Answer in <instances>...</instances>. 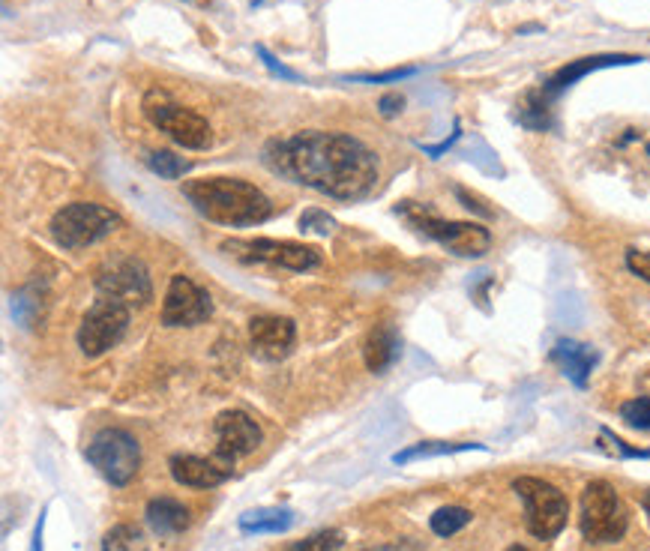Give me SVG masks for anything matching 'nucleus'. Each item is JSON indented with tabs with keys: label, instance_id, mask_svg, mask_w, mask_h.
Returning <instances> with one entry per match:
<instances>
[{
	"label": "nucleus",
	"instance_id": "6",
	"mask_svg": "<svg viewBox=\"0 0 650 551\" xmlns=\"http://www.w3.org/2000/svg\"><path fill=\"white\" fill-rule=\"evenodd\" d=\"M141 108H144L147 120L156 129H162L171 141H177L180 147H186V150L210 147V141H213L210 123L201 114H195V111L183 108L180 102H174L165 90H147Z\"/></svg>",
	"mask_w": 650,
	"mask_h": 551
},
{
	"label": "nucleus",
	"instance_id": "30",
	"mask_svg": "<svg viewBox=\"0 0 650 551\" xmlns=\"http://www.w3.org/2000/svg\"><path fill=\"white\" fill-rule=\"evenodd\" d=\"M627 270L639 279H645L650 285V252H642V249H630L627 252Z\"/></svg>",
	"mask_w": 650,
	"mask_h": 551
},
{
	"label": "nucleus",
	"instance_id": "3",
	"mask_svg": "<svg viewBox=\"0 0 650 551\" xmlns=\"http://www.w3.org/2000/svg\"><path fill=\"white\" fill-rule=\"evenodd\" d=\"M120 216L102 204H90V201H75L66 204L63 210H57L48 222V231L54 237L57 246L63 249H87L93 243H99L102 237H108L114 228H120Z\"/></svg>",
	"mask_w": 650,
	"mask_h": 551
},
{
	"label": "nucleus",
	"instance_id": "26",
	"mask_svg": "<svg viewBox=\"0 0 650 551\" xmlns=\"http://www.w3.org/2000/svg\"><path fill=\"white\" fill-rule=\"evenodd\" d=\"M342 546H345V534L336 531V528H327V531H318V534H312V537L288 546L285 551H336L342 549Z\"/></svg>",
	"mask_w": 650,
	"mask_h": 551
},
{
	"label": "nucleus",
	"instance_id": "25",
	"mask_svg": "<svg viewBox=\"0 0 650 551\" xmlns=\"http://www.w3.org/2000/svg\"><path fill=\"white\" fill-rule=\"evenodd\" d=\"M147 165H150V171L159 174L162 180H177V177H183V174L189 171V162H186L183 156L171 153V150H153V153L147 156Z\"/></svg>",
	"mask_w": 650,
	"mask_h": 551
},
{
	"label": "nucleus",
	"instance_id": "31",
	"mask_svg": "<svg viewBox=\"0 0 650 551\" xmlns=\"http://www.w3.org/2000/svg\"><path fill=\"white\" fill-rule=\"evenodd\" d=\"M417 69L414 66H405V69H390V72H375V75H354V81H363V84H387V81H402L408 75H414Z\"/></svg>",
	"mask_w": 650,
	"mask_h": 551
},
{
	"label": "nucleus",
	"instance_id": "2",
	"mask_svg": "<svg viewBox=\"0 0 650 551\" xmlns=\"http://www.w3.org/2000/svg\"><path fill=\"white\" fill-rule=\"evenodd\" d=\"M186 201L210 222L231 225V228H246V225H261L270 219L273 204L270 198L237 177H201V180H186L183 183Z\"/></svg>",
	"mask_w": 650,
	"mask_h": 551
},
{
	"label": "nucleus",
	"instance_id": "12",
	"mask_svg": "<svg viewBox=\"0 0 650 551\" xmlns=\"http://www.w3.org/2000/svg\"><path fill=\"white\" fill-rule=\"evenodd\" d=\"M210 294L201 291L189 276H174L165 300H162V324L165 327H195L210 318Z\"/></svg>",
	"mask_w": 650,
	"mask_h": 551
},
{
	"label": "nucleus",
	"instance_id": "8",
	"mask_svg": "<svg viewBox=\"0 0 650 551\" xmlns=\"http://www.w3.org/2000/svg\"><path fill=\"white\" fill-rule=\"evenodd\" d=\"M222 252L246 261V264H276L294 273L312 270L321 264V252L315 246L291 243V240H270V237H255V240H225Z\"/></svg>",
	"mask_w": 650,
	"mask_h": 551
},
{
	"label": "nucleus",
	"instance_id": "1",
	"mask_svg": "<svg viewBox=\"0 0 650 551\" xmlns=\"http://www.w3.org/2000/svg\"><path fill=\"white\" fill-rule=\"evenodd\" d=\"M264 165L339 201L366 198L378 183L375 153L354 135L297 132L264 147Z\"/></svg>",
	"mask_w": 650,
	"mask_h": 551
},
{
	"label": "nucleus",
	"instance_id": "23",
	"mask_svg": "<svg viewBox=\"0 0 650 551\" xmlns=\"http://www.w3.org/2000/svg\"><path fill=\"white\" fill-rule=\"evenodd\" d=\"M102 551H147V543L135 525H114L102 540Z\"/></svg>",
	"mask_w": 650,
	"mask_h": 551
},
{
	"label": "nucleus",
	"instance_id": "18",
	"mask_svg": "<svg viewBox=\"0 0 650 551\" xmlns=\"http://www.w3.org/2000/svg\"><path fill=\"white\" fill-rule=\"evenodd\" d=\"M144 519H147V525H150V531H153L156 537H177V534H183V531L189 528V522H192L189 510H186L180 501H174V498H153V501L147 504Z\"/></svg>",
	"mask_w": 650,
	"mask_h": 551
},
{
	"label": "nucleus",
	"instance_id": "17",
	"mask_svg": "<svg viewBox=\"0 0 650 551\" xmlns=\"http://www.w3.org/2000/svg\"><path fill=\"white\" fill-rule=\"evenodd\" d=\"M552 363H558L561 372L576 387H588V378H591L594 366L600 363V354L591 345H582V342H573V339H561L552 348Z\"/></svg>",
	"mask_w": 650,
	"mask_h": 551
},
{
	"label": "nucleus",
	"instance_id": "29",
	"mask_svg": "<svg viewBox=\"0 0 650 551\" xmlns=\"http://www.w3.org/2000/svg\"><path fill=\"white\" fill-rule=\"evenodd\" d=\"M600 438L606 441V444H600L606 453H612V456H618V459H650V450H636V447H630L627 441H621L615 432H609V429H600Z\"/></svg>",
	"mask_w": 650,
	"mask_h": 551
},
{
	"label": "nucleus",
	"instance_id": "38",
	"mask_svg": "<svg viewBox=\"0 0 650 551\" xmlns=\"http://www.w3.org/2000/svg\"><path fill=\"white\" fill-rule=\"evenodd\" d=\"M507 551H531V549H525V546H510Z\"/></svg>",
	"mask_w": 650,
	"mask_h": 551
},
{
	"label": "nucleus",
	"instance_id": "15",
	"mask_svg": "<svg viewBox=\"0 0 650 551\" xmlns=\"http://www.w3.org/2000/svg\"><path fill=\"white\" fill-rule=\"evenodd\" d=\"M168 465H171V477L180 486H189V489H216V486H222L231 477L234 459H228L222 453H216L210 459H204V456H174Z\"/></svg>",
	"mask_w": 650,
	"mask_h": 551
},
{
	"label": "nucleus",
	"instance_id": "33",
	"mask_svg": "<svg viewBox=\"0 0 650 551\" xmlns=\"http://www.w3.org/2000/svg\"><path fill=\"white\" fill-rule=\"evenodd\" d=\"M402 105H405V99H402L399 93H384V96H381V102H378V108H381V114H384V117H393V114H399V111H402Z\"/></svg>",
	"mask_w": 650,
	"mask_h": 551
},
{
	"label": "nucleus",
	"instance_id": "24",
	"mask_svg": "<svg viewBox=\"0 0 650 551\" xmlns=\"http://www.w3.org/2000/svg\"><path fill=\"white\" fill-rule=\"evenodd\" d=\"M432 531L438 534V537H453V534H459L462 528H468L471 525V513L465 510V507H441L435 516H432Z\"/></svg>",
	"mask_w": 650,
	"mask_h": 551
},
{
	"label": "nucleus",
	"instance_id": "34",
	"mask_svg": "<svg viewBox=\"0 0 650 551\" xmlns=\"http://www.w3.org/2000/svg\"><path fill=\"white\" fill-rule=\"evenodd\" d=\"M456 138H459V132H453L447 141H441V144H435V147H429V144H423V153H429V156H441V153H447L453 144H456Z\"/></svg>",
	"mask_w": 650,
	"mask_h": 551
},
{
	"label": "nucleus",
	"instance_id": "36",
	"mask_svg": "<svg viewBox=\"0 0 650 551\" xmlns=\"http://www.w3.org/2000/svg\"><path fill=\"white\" fill-rule=\"evenodd\" d=\"M42 525H45V513L39 516V525H36V531H33V549L30 551H42Z\"/></svg>",
	"mask_w": 650,
	"mask_h": 551
},
{
	"label": "nucleus",
	"instance_id": "35",
	"mask_svg": "<svg viewBox=\"0 0 650 551\" xmlns=\"http://www.w3.org/2000/svg\"><path fill=\"white\" fill-rule=\"evenodd\" d=\"M456 195H459V198L465 201V207H468V210H477V213H483V216H489V210H486L483 204H477V198H471V195H468L465 189H459Z\"/></svg>",
	"mask_w": 650,
	"mask_h": 551
},
{
	"label": "nucleus",
	"instance_id": "21",
	"mask_svg": "<svg viewBox=\"0 0 650 551\" xmlns=\"http://www.w3.org/2000/svg\"><path fill=\"white\" fill-rule=\"evenodd\" d=\"M552 105H555V99H549V96L543 93V87H537V90H528V93H525V99L519 102L516 117H519V123H522L525 129L546 132V129L552 126Z\"/></svg>",
	"mask_w": 650,
	"mask_h": 551
},
{
	"label": "nucleus",
	"instance_id": "10",
	"mask_svg": "<svg viewBox=\"0 0 650 551\" xmlns=\"http://www.w3.org/2000/svg\"><path fill=\"white\" fill-rule=\"evenodd\" d=\"M126 327H129V306L123 300L99 294V300L93 303V309L84 315L78 327V348L87 357H99L126 336Z\"/></svg>",
	"mask_w": 650,
	"mask_h": 551
},
{
	"label": "nucleus",
	"instance_id": "22",
	"mask_svg": "<svg viewBox=\"0 0 650 551\" xmlns=\"http://www.w3.org/2000/svg\"><path fill=\"white\" fill-rule=\"evenodd\" d=\"M465 450H486L483 444H447V441H423L417 447H408L393 456L396 465H408L414 459H435V456H450V453H465Z\"/></svg>",
	"mask_w": 650,
	"mask_h": 551
},
{
	"label": "nucleus",
	"instance_id": "11",
	"mask_svg": "<svg viewBox=\"0 0 650 551\" xmlns=\"http://www.w3.org/2000/svg\"><path fill=\"white\" fill-rule=\"evenodd\" d=\"M96 288L102 297L123 300L126 306H144L153 300L150 273L138 258H111L96 273Z\"/></svg>",
	"mask_w": 650,
	"mask_h": 551
},
{
	"label": "nucleus",
	"instance_id": "28",
	"mask_svg": "<svg viewBox=\"0 0 650 551\" xmlns=\"http://www.w3.org/2000/svg\"><path fill=\"white\" fill-rule=\"evenodd\" d=\"M300 228L309 231V234H318V237H330V234H336V219L327 216L324 210L312 207V210H306L300 216Z\"/></svg>",
	"mask_w": 650,
	"mask_h": 551
},
{
	"label": "nucleus",
	"instance_id": "7",
	"mask_svg": "<svg viewBox=\"0 0 650 551\" xmlns=\"http://www.w3.org/2000/svg\"><path fill=\"white\" fill-rule=\"evenodd\" d=\"M87 462L117 489L129 486L141 468V447L123 429H102L90 438L84 450Z\"/></svg>",
	"mask_w": 650,
	"mask_h": 551
},
{
	"label": "nucleus",
	"instance_id": "32",
	"mask_svg": "<svg viewBox=\"0 0 650 551\" xmlns=\"http://www.w3.org/2000/svg\"><path fill=\"white\" fill-rule=\"evenodd\" d=\"M255 54H258V57L264 60V66H267V69H270L273 75H279V78H285V81H297V78H300L297 72H291L288 66H282V63H279V60H276V57H273V54H270V51H267L264 45H255Z\"/></svg>",
	"mask_w": 650,
	"mask_h": 551
},
{
	"label": "nucleus",
	"instance_id": "5",
	"mask_svg": "<svg viewBox=\"0 0 650 551\" xmlns=\"http://www.w3.org/2000/svg\"><path fill=\"white\" fill-rule=\"evenodd\" d=\"M582 534L588 543L603 546V543H618L627 534V507L621 495L615 492L612 483L594 480L582 492V516H579Z\"/></svg>",
	"mask_w": 650,
	"mask_h": 551
},
{
	"label": "nucleus",
	"instance_id": "16",
	"mask_svg": "<svg viewBox=\"0 0 650 551\" xmlns=\"http://www.w3.org/2000/svg\"><path fill=\"white\" fill-rule=\"evenodd\" d=\"M642 57L636 54H594V57H582V60H573L567 66H561L558 72H552L543 84V93L549 99H558L564 90H570L576 81H582L585 75L597 72V69H606V66H627V63H639Z\"/></svg>",
	"mask_w": 650,
	"mask_h": 551
},
{
	"label": "nucleus",
	"instance_id": "14",
	"mask_svg": "<svg viewBox=\"0 0 650 551\" xmlns=\"http://www.w3.org/2000/svg\"><path fill=\"white\" fill-rule=\"evenodd\" d=\"M213 432H216V453H222L228 459L249 456L261 444L258 423L243 411H222L213 423Z\"/></svg>",
	"mask_w": 650,
	"mask_h": 551
},
{
	"label": "nucleus",
	"instance_id": "13",
	"mask_svg": "<svg viewBox=\"0 0 650 551\" xmlns=\"http://www.w3.org/2000/svg\"><path fill=\"white\" fill-rule=\"evenodd\" d=\"M294 339H297V327L291 318H282V315H255L249 321V342H252V351L261 357V360H285L294 348Z\"/></svg>",
	"mask_w": 650,
	"mask_h": 551
},
{
	"label": "nucleus",
	"instance_id": "19",
	"mask_svg": "<svg viewBox=\"0 0 650 551\" xmlns=\"http://www.w3.org/2000/svg\"><path fill=\"white\" fill-rule=\"evenodd\" d=\"M363 357H366L369 372H375V375H384L396 363V357H399V333L393 330V324H378L366 336Z\"/></svg>",
	"mask_w": 650,
	"mask_h": 551
},
{
	"label": "nucleus",
	"instance_id": "9",
	"mask_svg": "<svg viewBox=\"0 0 650 551\" xmlns=\"http://www.w3.org/2000/svg\"><path fill=\"white\" fill-rule=\"evenodd\" d=\"M402 213L411 219V225L417 231H423L426 237L438 240L441 246H447L450 252H456L462 258H480L492 246V234L477 222H444V219H438L426 210H414V207H402Z\"/></svg>",
	"mask_w": 650,
	"mask_h": 551
},
{
	"label": "nucleus",
	"instance_id": "4",
	"mask_svg": "<svg viewBox=\"0 0 650 551\" xmlns=\"http://www.w3.org/2000/svg\"><path fill=\"white\" fill-rule=\"evenodd\" d=\"M513 492L525 504V525L531 537L537 540H555L570 519V501L564 492L540 477H519L513 483Z\"/></svg>",
	"mask_w": 650,
	"mask_h": 551
},
{
	"label": "nucleus",
	"instance_id": "20",
	"mask_svg": "<svg viewBox=\"0 0 650 551\" xmlns=\"http://www.w3.org/2000/svg\"><path fill=\"white\" fill-rule=\"evenodd\" d=\"M294 525L291 510L279 507H264V510H249L240 516V531L243 534H285Z\"/></svg>",
	"mask_w": 650,
	"mask_h": 551
},
{
	"label": "nucleus",
	"instance_id": "27",
	"mask_svg": "<svg viewBox=\"0 0 650 551\" xmlns=\"http://www.w3.org/2000/svg\"><path fill=\"white\" fill-rule=\"evenodd\" d=\"M621 417L627 420V426H633L639 432H650V396H639L633 402H624Z\"/></svg>",
	"mask_w": 650,
	"mask_h": 551
},
{
	"label": "nucleus",
	"instance_id": "37",
	"mask_svg": "<svg viewBox=\"0 0 650 551\" xmlns=\"http://www.w3.org/2000/svg\"><path fill=\"white\" fill-rule=\"evenodd\" d=\"M642 507H645V516H648V522H650V492L645 495V498H642Z\"/></svg>",
	"mask_w": 650,
	"mask_h": 551
}]
</instances>
